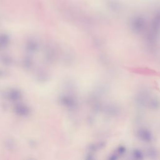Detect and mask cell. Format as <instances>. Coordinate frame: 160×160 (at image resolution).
<instances>
[{"label":"cell","instance_id":"6da1fadb","mask_svg":"<svg viewBox=\"0 0 160 160\" xmlns=\"http://www.w3.org/2000/svg\"><path fill=\"white\" fill-rule=\"evenodd\" d=\"M130 1H160V0H130Z\"/></svg>","mask_w":160,"mask_h":160}]
</instances>
